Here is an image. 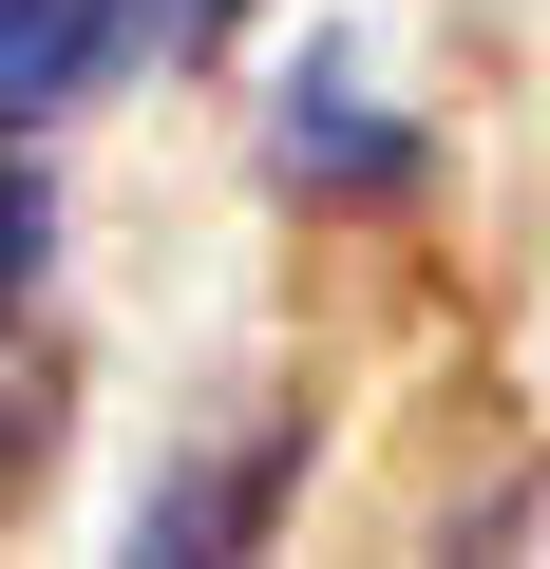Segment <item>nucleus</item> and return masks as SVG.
I'll use <instances>...</instances> for the list:
<instances>
[{
	"label": "nucleus",
	"mask_w": 550,
	"mask_h": 569,
	"mask_svg": "<svg viewBox=\"0 0 550 569\" xmlns=\"http://www.w3.org/2000/svg\"><path fill=\"white\" fill-rule=\"evenodd\" d=\"M152 58V0H0V152L58 133L77 96H114Z\"/></svg>",
	"instance_id": "nucleus-3"
},
{
	"label": "nucleus",
	"mask_w": 550,
	"mask_h": 569,
	"mask_svg": "<svg viewBox=\"0 0 550 569\" xmlns=\"http://www.w3.org/2000/svg\"><path fill=\"white\" fill-rule=\"evenodd\" d=\"M39 266H58V190H39L20 152H0V323L39 305Z\"/></svg>",
	"instance_id": "nucleus-4"
},
{
	"label": "nucleus",
	"mask_w": 550,
	"mask_h": 569,
	"mask_svg": "<svg viewBox=\"0 0 550 569\" xmlns=\"http://www.w3.org/2000/svg\"><path fill=\"white\" fill-rule=\"evenodd\" d=\"M286 475H304V418H266V437H209L171 493H133V569H209V550H266V531H286Z\"/></svg>",
	"instance_id": "nucleus-2"
},
{
	"label": "nucleus",
	"mask_w": 550,
	"mask_h": 569,
	"mask_svg": "<svg viewBox=\"0 0 550 569\" xmlns=\"http://www.w3.org/2000/svg\"><path fill=\"white\" fill-rule=\"evenodd\" d=\"M266 171H286L304 209H399V190L437 171V133H418L399 96H361L342 58H286V96H266Z\"/></svg>",
	"instance_id": "nucleus-1"
},
{
	"label": "nucleus",
	"mask_w": 550,
	"mask_h": 569,
	"mask_svg": "<svg viewBox=\"0 0 550 569\" xmlns=\"http://www.w3.org/2000/svg\"><path fill=\"white\" fill-rule=\"evenodd\" d=\"M152 39H190V58H209V39H247V0H152Z\"/></svg>",
	"instance_id": "nucleus-5"
}]
</instances>
